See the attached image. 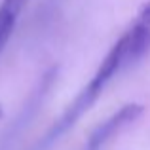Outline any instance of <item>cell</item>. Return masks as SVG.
Returning <instances> with one entry per match:
<instances>
[{
	"mask_svg": "<svg viewBox=\"0 0 150 150\" xmlns=\"http://www.w3.org/2000/svg\"><path fill=\"white\" fill-rule=\"evenodd\" d=\"M144 106L143 105H137V103H129V105L122 106L116 114L105 120L101 125H97V129L89 135L88 139V150H99L106 141H110L116 133H120L124 127L131 125L137 118L143 114Z\"/></svg>",
	"mask_w": 150,
	"mask_h": 150,
	"instance_id": "2",
	"label": "cell"
},
{
	"mask_svg": "<svg viewBox=\"0 0 150 150\" xmlns=\"http://www.w3.org/2000/svg\"><path fill=\"white\" fill-rule=\"evenodd\" d=\"M137 23H143V25H148L150 27V0H148L146 4H143V6H141Z\"/></svg>",
	"mask_w": 150,
	"mask_h": 150,
	"instance_id": "5",
	"label": "cell"
},
{
	"mask_svg": "<svg viewBox=\"0 0 150 150\" xmlns=\"http://www.w3.org/2000/svg\"><path fill=\"white\" fill-rule=\"evenodd\" d=\"M124 44V59L122 65H131L150 51V27L143 23H135L127 34L122 36Z\"/></svg>",
	"mask_w": 150,
	"mask_h": 150,
	"instance_id": "3",
	"label": "cell"
},
{
	"mask_svg": "<svg viewBox=\"0 0 150 150\" xmlns=\"http://www.w3.org/2000/svg\"><path fill=\"white\" fill-rule=\"evenodd\" d=\"M29 0H2L0 2V51L10 40L13 27L19 19V13Z\"/></svg>",
	"mask_w": 150,
	"mask_h": 150,
	"instance_id": "4",
	"label": "cell"
},
{
	"mask_svg": "<svg viewBox=\"0 0 150 150\" xmlns=\"http://www.w3.org/2000/svg\"><path fill=\"white\" fill-rule=\"evenodd\" d=\"M101 91H103V89H99L95 84L89 82V84L80 91V95L74 99V103H70V105H69V108L65 110V114H63V116L59 118L53 125H51V129L48 131V135H46L44 141L40 143V148L50 146V144L53 143V141H57L63 133L69 131V129L72 127V125L76 124L82 116H84V112H88V110L91 108V105L95 103L97 97L101 95Z\"/></svg>",
	"mask_w": 150,
	"mask_h": 150,
	"instance_id": "1",
	"label": "cell"
}]
</instances>
